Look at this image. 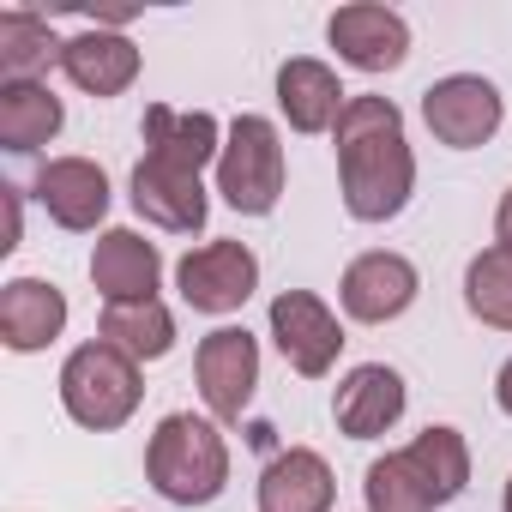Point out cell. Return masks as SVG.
Returning <instances> with one entry per match:
<instances>
[{
  "label": "cell",
  "mask_w": 512,
  "mask_h": 512,
  "mask_svg": "<svg viewBox=\"0 0 512 512\" xmlns=\"http://www.w3.org/2000/svg\"><path fill=\"white\" fill-rule=\"evenodd\" d=\"M37 205L61 223V229H97L109 217V175L91 157H49L37 169Z\"/></svg>",
  "instance_id": "4fadbf2b"
},
{
  "label": "cell",
  "mask_w": 512,
  "mask_h": 512,
  "mask_svg": "<svg viewBox=\"0 0 512 512\" xmlns=\"http://www.w3.org/2000/svg\"><path fill=\"white\" fill-rule=\"evenodd\" d=\"M175 284H181V302L193 314H235L260 290V260H253L241 241H205V247L181 253Z\"/></svg>",
  "instance_id": "8992f818"
},
{
  "label": "cell",
  "mask_w": 512,
  "mask_h": 512,
  "mask_svg": "<svg viewBox=\"0 0 512 512\" xmlns=\"http://www.w3.org/2000/svg\"><path fill=\"white\" fill-rule=\"evenodd\" d=\"M133 211L145 223L169 229V235H193V229H205L211 199H205L193 169L163 163V157H139V169H133Z\"/></svg>",
  "instance_id": "8fae6325"
},
{
  "label": "cell",
  "mask_w": 512,
  "mask_h": 512,
  "mask_svg": "<svg viewBox=\"0 0 512 512\" xmlns=\"http://www.w3.org/2000/svg\"><path fill=\"white\" fill-rule=\"evenodd\" d=\"M494 404H500V410L512 416V362H506V368L494 374Z\"/></svg>",
  "instance_id": "83f0119b"
},
{
  "label": "cell",
  "mask_w": 512,
  "mask_h": 512,
  "mask_svg": "<svg viewBox=\"0 0 512 512\" xmlns=\"http://www.w3.org/2000/svg\"><path fill=\"white\" fill-rule=\"evenodd\" d=\"M344 103L350 97H344V85H338V73L326 61L296 55V61L278 67V109H284V121L296 133H332L338 115H344Z\"/></svg>",
  "instance_id": "ac0fdd59"
},
{
  "label": "cell",
  "mask_w": 512,
  "mask_h": 512,
  "mask_svg": "<svg viewBox=\"0 0 512 512\" xmlns=\"http://www.w3.org/2000/svg\"><path fill=\"white\" fill-rule=\"evenodd\" d=\"M500 512H512V476H506V500H500Z\"/></svg>",
  "instance_id": "f1b7e54d"
},
{
  "label": "cell",
  "mask_w": 512,
  "mask_h": 512,
  "mask_svg": "<svg viewBox=\"0 0 512 512\" xmlns=\"http://www.w3.org/2000/svg\"><path fill=\"white\" fill-rule=\"evenodd\" d=\"M67 326V296L43 278H13L7 290H0V338H7V350L31 356V350H49Z\"/></svg>",
  "instance_id": "2e32d148"
},
{
  "label": "cell",
  "mask_w": 512,
  "mask_h": 512,
  "mask_svg": "<svg viewBox=\"0 0 512 512\" xmlns=\"http://www.w3.org/2000/svg\"><path fill=\"white\" fill-rule=\"evenodd\" d=\"M362 500H368V512H440L434 494H428V482L416 476V464L404 452H386V458L368 464Z\"/></svg>",
  "instance_id": "d4e9b609"
},
{
  "label": "cell",
  "mask_w": 512,
  "mask_h": 512,
  "mask_svg": "<svg viewBox=\"0 0 512 512\" xmlns=\"http://www.w3.org/2000/svg\"><path fill=\"white\" fill-rule=\"evenodd\" d=\"M416 290H422V278H416V266L404 260V253L374 247V253H362V260L344 266L338 302H344L350 320H362V326H386V320H398V314L416 302Z\"/></svg>",
  "instance_id": "9c48e42d"
},
{
  "label": "cell",
  "mask_w": 512,
  "mask_h": 512,
  "mask_svg": "<svg viewBox=\"0 0 512 512\" xmlns=\"http://www.w3.org/2000/svg\"><path fill=\"white\" fill-rule=\"evenodd\" d=\"M422 121L440 145L452 151H476L500 133L506 121V97L482 79V73H452V79H434L422 91Z\"/></svg>",
  "instance_id": "5b68a950"
},
{
  "label": "cell",
  "mask_w": 512,
  "mask_h": 512,
  "mask_svg": "<svg viewBox=\"0 0 512 512\" xmlns=\"http://www.w3.org/2000/svg\"><path fill=\"white\" fill-rule=\"evenodd\" d=\"M19 229H25V223H19V187H7V247H0V253L19 247Z\"/></svg>",
  "instance_id": "4316f807"
},
{
  "label": "cell",
  "mask_w": 512,
  "mask_h": 512,
  "mask_svg": "<svg viewBox=\"0 0 512 512\" xmlns=\"http://www.w3.org/2000/svg\"><path fill=\"white\" fill-rule=\"evenodd\" d=\"M217 193L241 217H272L284 199V139L266 115H235L223 157H217Z\"/></svg>",
  "instance_id": "277c9868"
},
{
  "label": "cell",
  "mask_w": 512,
  "mask_h": 512,
  "mask_svg": "<svg viewBox=\"0 0 512 512\" xmlns=\"http://www.w3.org/2000/svg\"><path fill=\"white\" fill-rule=\"evenodd\" d=\"M163 278L157 247L139 229H103L91 247V284L103 302H151Z\"/></svg>",
  "instance_id": "5bb4252c"
},
{
  "label": "cell",
  "mask_w": 512,
  "mask_h": 512,
  "mask_svg": "<svg viewBox=\"0 0 512 512\" xmlns=\"http://www.w3.org/2000/svg\"><path fill=\"white\" fill-rule=\"evenodd\" d=\"M410 392H404V374L386 368V362H362L344 374V386L332 392V416L350 440H380L398 416H404Z\"/></svg>",
  "instance_id": "7c38bea8"
},
{
  "label": "cell",
  "mask_w": 512,
  "mask_h": 512,
  "mask_svg": "<svg viewBox=\"0 0 512 512\" xmlns=\"http://www.w3.org/2000/svg\"><path fill=\"white\" fill-rule=\"evenodd\" d=\"M494 247L512 253V187H506V199H500V211H494Z\"/></svg>",
  "instance_id": "484cf974"
},
{
  "label": "cell",
  "mask_w": 512,
  "mask_h": 512,
  "mask_svg": "<svg viewBox=\"0 0 512 512\" xmlns=\"http://www.w3.org/2000/svg\"><path fill=\"white\" fill-rule=\"evenodd\" d=\"M139 398H145V386H139V362L133 356H121L115 344H79L67 362H61V404H67V416L79 422V428H91V434H109V428H121L133 410H139Z\"/></svg>",
  "instance_id": "3957f363"
},
{
  "label": "cell",
  "mask_w": 512,
  "mask_h": 512,
  "mask_svg": "<svg viewBox=\"0 0 512 512\" xmlns=\"http://www.w3.org/2000/svg\"><path fill=\"white\" fill-rule=\"evenodd\" d=\"M404 458H410L416 476L428 482L434 506H452V500L470 488V446H464L458 428H422V434L404 446Z\"/></svg>",
  "instance_id": "7402d4cb"
},
{
  "label": "cell",
  "mask_w": 512,
  "mask_h": 512,
  "mask_svg": "<svg viewBox=\"0 0 512 512\" xmlns=\"http://www.w3.org/2000/svg\"><path fill=\"white\" fill-rule=\"evenodd\" d=\"M61 37L37 19V13H25V7H7L0 13V73L7 79H37V73H49V61H61Z\"/></svg>",
  "instance_id": "603a6c76"
},
{
  "label": "cell",
  "mask_w": 512,
  "mask_h": 512,
  "mask_svg": "<svg viewBox=\"0 0 512 512\" xmlns=\"http://www.w3.org/2000/svg\"><path fill=\"white\" fill-rule=\"evenodd\" d=\"M464 308L482 326L512 332V253L506 247H482L476 260L464 266Z\"/></svg>",
  "instance_id": "cb8c5ba5"
},
{
  "label": "cell",
  "mask_w": 512,
  "mask_h": 512,
  "mask_svg": "<svg viewBox=\"0 0 512 512\" xmlns=\"http://www.w3.org/2000/svg\"><path fill=\"white\" fill-rule=\"evenodd\" d=\"M145 157H163V163H181V169H205L211 157H223V133L205 109H169V103H151L145 109Z\"/></svg>",
  "instance_id": "d6986e66"
},
{
  "label": "cell",
  "mask_w": 512,
  "mask_h": 512,
  "mask_svg": "<svg viewBox=\"0 0 512 512\" xmlns=\"http://www.w3.org/2000/svg\"><path fill=\"white\" fill-rule=\"evenodd\" d=\"M145 476L169 506H211L229 482V446H223L217 422H205L193 410L163 416L145 446Z\"/></svg>",
  "instance_id": "7a4b0ae2"
},
{
  "label": "cell",
  "mask_w": 512,
  "mask_h": 512,
  "mask_svg": "<svg viewBox=\"0 0 512 512\" xmlns=\"http://www.w3.org/2000/svg\"><path fill=\"white\" fill-rule=\"evenodd\" d=\"M338 61H350L356 73H398L404 55H410V25L404 13L392 7H368V0H356V7H338L332 25H326Z\"/></svg>",
  "instance_id": "30bf717a"
},
{
  "label": "cell",
  "mask_w": 512,
  "mask_h": 512,
  "mask_svg": "<svg viewBox=\"0 0 512 512\" xmlns=\"http://www.w3.org/2000/svg\"><path fill=\"white\" fill-rule=\"evenodd\" d=\"M272 338H278L284 362H290L296 374H308V380L332 374V362H338V350H344V326H338V314H332L314 290H284V296L272 302Z\"/></svg>",
  "instance_id": "ba28073f"
},
{
  "label": "cell",
  "mask_w": 512,
  "mask_h": 512,
  "mask_svg": "<svg viewBox=\"0 0 512 512\" xmlns=\"http://www.w3.org/2000/svg\"><path fill=\"white\" fill-rule=\"evenodd\" d=\"M332 500H338L332 464L308 446H290L260 470V512H332Z\"/></svg>",
  "instance_id": "9a60e30c"
},
{
  "label": "cell",
  "mask_w": 512,
  "mask_h": 512,
  "mask_svg": "<svg viewBox=\"0 0 512 512\" xmlns=\"http://www.w3.org/2000/svg\"><path fill=\"white\" fill-rule=\"evenodd\" d=\"M338 181L356 223H386L416 193V157L392 97H350L338 115Z\"/></svg>",
  "instance_id": "6da1fadb"
},
{
  "label": "cell",
  "mask_w": 512,
  "mask_h": 512,
  "mask_svg": "<svg viewBox=\"0 0 512 512\" xmlns=\"http://www.w3.org/2000/svg\"><path fill=\"white\" fill-rule=\"evenodd\" d=\"M193 374H199V398L217 422H241V410L253 404V386H260V344H253L247 326H217L199 356H193Z\"/></svg>",
  "instance_id": "52a82bcc"
},
{
  "label": "cell",
  "mask_w": 512,
  "mask_h": 512,
  "mask_svg": "<svg viewBox=\"0 0 512 512\" xmlns=\"http://www.w3.org/2000/svg\"><path fill=\"white\" fill-rule=\"evenodd\" d=\"M61 73L85 91V97H121L139 79V49L121 31H79L61 49Z\"/></svg>",
  "instance_id": "e0dca14e"
},
{
  "label": "cell",
  "mask_w": 512,
  "mask_h": 512,
  "mask_svg": "<svg viewBox=\"0 0 512 512\" xmlns=\"http://www.w3.org/2000/svg\"><path fill=\"white\" fill-rule=\"evenodd\" d=\"M97 338L115 344L121 356L133 362H157L175 350V314L151 296V302H109L103 320H97Z\"/></svg>",
  "instance_id": "44dd1931"
},
{
  "label": "cell",
  "mask_w": 512,
  "mask_h": 512,
  "mask_svg": "<svg viewBox=\"0 0 512 512\" xmlns=\"http://www.w3.org/2000/svg\"><path fill=\"white\" fill-rule=\"evenodd\" d=\"M61 121H67V109H61V97L43 79H7L0 85V145H7L13 157L43 151L61 133Z\"/></svg>",
  "instance_id": "ffe728a7"
}]
</instances>
